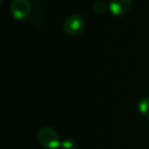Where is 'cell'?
Masks as SVG:
<instances>
[{
  "label": "cell",
  "instance_id": "cell-3",
  "mask_svg": "<svg viewBox=\"0 0 149 149\" xmlns=\"http://www.w3.org/2000/svg\"><path fill=\"white\" fill-rule=\"evenodd\" d=\"M11 15L15 19L23 21L29 17L32 13V4L30 0H13L10 3Z\"/></svg>",
  "mask_w": 149,
  "mask_h": 149
},
{
  "label": "cell",
  "instance_id": "cell-4",
  "mask_svg": "<svg viewBox=\"0 0 149 149\" xmlns=\"http://www.w3.org/2000/svg\"><path fill=\"white\" fill-rule=\"evenodd\" d=\"M132 6V0H110L108 9L116 17H122L129 13Z\"/></svg>",
  "mask_w": 149,
  "mask_h": 149
},
{
  "label": "cell",
  "instance_id": "cell-6",
  "mask_svg": "<svg viewBox=\"0 0 149 149\" xmlns=\"http://www.w3.org/2000/svg\"><path fill=\"white\" fill-rule=\"evenodd\" d=\"M108 9V5L103 0H96L93 4V10L97 15H103Z\"/></svg>",
  "mask_w": 149,
  "mask_h": 149
},
{
  "label": "cell",
  "instance_id": "cell-5",
  "mask_svg": "<svg viewBox=\"0 0 149 149\" xmlns=\"http://www.w3.org/2000/svg\"><path fill=\"white\" fill-rule=\"evenodd\" d=\"M138 110L142 116L149 118V96H145L139 100Z\"/></svg>",
  "mask_w": 149,
  "mask_h": 149
},
{
  "label": "cell",
  "instance_id": "cell-1",
  "mask_svg": "<svg viewBox=\"0 0 149 149\" xmlns=\"http://www.w3.org/2000/svg\"><path fill=\"white\" fill-rule=\"evenodd\" d=\"M38 141L45 149H58L61 146L57 133L50 127H43L38 131Z\"/></svg>",
  "mask_w": 149,
  "mask_h": 149
},
{
  "label": "cell",
  "instance_id": "cell-7",
  "mask_svg": "<svg viewBox=\"0 0 149 149\" xmlns=\"http://www.w3.org/2000/svg\"><path fill=\"white\" fill-rule=\"evenodd\" d=\"M62 149H77V142L72 139H65L61 142Z\"/></svg>",
  "mask_w": 149,
  "mask_h": 149
},
{
  "label": "cell",
  "instance_id": "cell-2",
  "mask_svg": "<svg viewBox=\"0 0 149 149\" xmlns=\"http://www.w3.org/2000/svg\"><path fill=\"white\" fill-rule=\"evenodd\" d=\"M85 29V19L82 15H70L63 22V31L68 36H79Z\"/></svg>",
  "mask_w": 149,
  "mask_h": 149
}]
</instances>
